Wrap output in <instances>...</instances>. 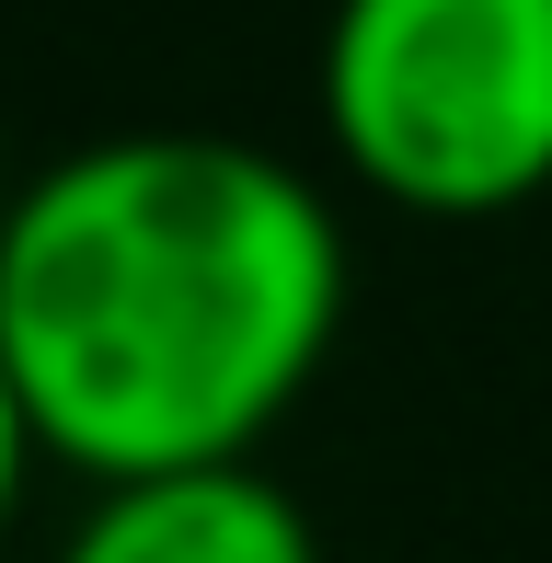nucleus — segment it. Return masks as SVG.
<instances>
[{
    "label": "nucleus",
    "mask_w": 552,
    "mask_h": 563,
    "mask_svg": "<svg viewBox=\"0 0 552 563\" xmlns=\"http://www.w3.org/2000/svg\"><path fill=\"white\" fill-rule=\"evenodd\" d=\"M322 139L380 208H530L552 185V0H334Z\"/></svg>",
    "instance_id": "obj_2"
},
{
    "label": "nucleus",
    "mask_w": 552,
    "mask_h": 563,
    "mask_svg": "<svg viewBox=\"0 0 552 563\" xmlns=\"http://www.w3.org/2000/svg\"><path fill=\"white\" fill-rule=\"evenodd\" d=\"M35 415H23V391H12V368H0V541H12V518H23V483H35Z\"/></svg>",
    "instance_id": "obj_4"
},
{
    "label": "nucleus",
    "mask_w": 552,
    "mask_h": 563,
    "mask_svg": "<svg viewBox=\"0 0 552 563\" xmlns=\"http://www.w3.org/2000/svg\"><path fill=\"white\" fill-rule=\"evenodd\" d=\"M0 208H12V185H0Z\"/></svg>",
    "instance_id": "obj_5"
},
{
    "label": "nucleus",
    "mask_w": 552,
    "mask_h": 563,
    "mask_svg": "<svg viewBox=\"0 0 552 563\" xmlns=\"http://www.w3.org/2000/svg\"><path fill=\"white\" fill-rule=\"evenodd\" d=\"M345 322V219L299 162L139 126L0 208V368L81 483L254 460Z\"/></svg>",
    "instance_id": "obj_1"
},
{
    "label": "nucleus",
    "mask_w": 552,
    "mask_h": 563,
    "mask_svg": "<svg viewBox=\"0 0 552 563\" xmlns=\"http://www.w3.org/2000/svg\"><path fill=\"white\" fill-rule=\"evenodd\" d=\"M58 563H322V541L288 483H265V460H196V472L92 483Z\"/></svg>",
    "instance_id": "obj_3"
}]
</instances>
